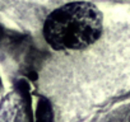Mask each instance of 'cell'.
Segmentation results:
<instances>
[{
  "label": "cell",
  "instance_id": "1",
  "mask_svg": "<svg viewBox=\"0 0 130 122\" xmlns=\"http://www.w3.org/2000/svg\"><path fill=\"white\" fill-rule=\"evenodd\" d=\"M103 15L89 2H72L50 13L43 24V37L56 51L83 50L102 34Z\"/></svg>",
  "mask_w": 130,
  "mask_h": 122
},
{
  "label": "cell",
  "instance_id": "2",
  "mask_svg": "<svg viewBox=\"0 0 130 122\" xmlns=\"http://www.w3.org/2000/svg\"><path fill=\"white\" fill-rule=\"evenodd\" d=\"M36 122H52V109L46 98H40L36 109Z\"/></svg>",
  "mask_w": 130,
  "mask_h": 122
}]
</instances>
